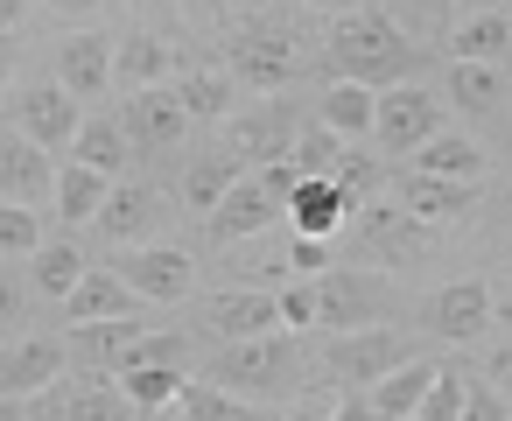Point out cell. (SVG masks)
<instances>
[{"label":"cell","mask_w":512,"mask_h":421,"mask_svg":"<svg viewBox=\"0 0 512 421\" xmlns=\"http://www.w3.org/2000/svg\"><path fill=\"white\" fill-rule=\"evenodd\" d=\"M337 239H351V253H372V260H386V267H407V260H421V253H435V239L442 232H428L421 218H407L400 204H358L351 218H344V232Z\"/></svg>","instance_id":"cell-9"},{"label":"cell","mask_w":512,"mask_h":421,"mask_svg":"<svg viewBox=\"0 0 512 421\" xmlns=\"http://www.w3.org/2000/svg\"><path fill=\"white\" fill-rule=\"evenodd\" d=\"M197 225H204V239H211V246H246V239H260V232H274V225H281V197H274L260 176H239V183H232V190L197 218Z\"/></svg>","instance_id":"cell-15"},{"label":"cell","mask_w":512,"mask_h":421,"mask_svg":"<svg viewBox=\"0 0 512 421\" xmlns=\"http://www.w3.org/2000/svg\"><path fill=\"white\" fill-rule=\"evenodd\" d=\"M491 239H498V246H512V169H505V183H498V204H491Z\"/></svg>","instance_id":"cell-44"},{"label":"cell","mask_w":512,"mask_h":421,"mask_svg":"<svg viewBox=\"0 0 512 421\" xmlns=\"http://www.w3.org/2000/svg\"><path fill=\"white\" fill-rule=\"evenodd\" d=\"M330 421H379V414H372V400H365V393H337Z\"/></svg>","instance_id":"cell-46"},{"label":"cell","mask_w":512,"mask_h":421,"mask_svg":"<svg viewBox=\"0 0 512 421\" xmlns=\"http://www.w3.org/2000/svg\"><path fill=\"white\" fill-rule=\"evenodd\" d=\"M505 15H512V0H505Z\"/></svg>","instance_id":"cell-54"},{"label":"cell","mask_w":512,"mask_h":421,"mask_svg":"<svg viewBox=\"0 0 512 421\" xmlns=\"http://www.w3.org/2000/svg\"><path fill=\"white\" fill-rule=\"evenodd\" d=\"M372 106H379V92L330 78V92L316 99V120H323L330 134H344V141H365V134H372Z\"/></svg>","instance_id":"cell-33"},{"label":"cell","mask_w":512,"mask_h":421,"mask_svg":"<svg viewBox=\"0 0 512 421\" xmlns=\"http://www.w3.org/2000/svg\"><path fill=\"white\" fill-rule=\"evenodd\" d=\"M64 309V323L78 330V323H113V316H141V295L113 274V267H85V281L57 302Z\"/></svg>","instance_id":"cell-22"},{"label":"cell","mask_w":512,"mask_h":421,"mask_svg":"<svg viewBox=\"0 0 512 421\" xmlns=\"http://www.w3.org/2000/svg\"><path fill=\"white\" fill-rule=\"evenodd\" d=\"M71 365L64 337H15V344H0V393H15V400H36L57 386V372Z\"/></svg>","instance_id":"cell-20"},{"label":"cell","mask_w":512,"mask_h":421,"mask_svg":"<svg viewBox=\"0 0 512 421\" xmlns=\"http://www.w3.org/2000/svg\"><path fill=\"white\" fill-rule=\"evenodd\" d=\"M113 120H120V134H127L134 155H169V148H183V134H190V113H183V99H176L169 85L127 92Z\"/></svg>","instance_id":"cell-14"},{"label":"cell","mask_w":512,"mask_h":421,"mask_svg":"<svg viewBox=\"0 0 512 421\" xmlns=\"http://www.w3.org/2000/svg\"><path fill=\"white\" fill-rule=\"evenodd\" d=\"M463 386H470V379L442 365V372H435V386H428V400L414 407V421H463Z\"/></svg>","instance_id":"cell-42"},{"label":"cell","mask_w":512,"mask_h":421,"mask_svg":"<svg viewBox=\"0 0 512 421\" xmlns=\"http://www.w3.org/2000/svg\"><path fill=\"white\" fill-rule=\"evenodd\" d=\"M267 330H281V302H274V288H211V295H197L190 302V337L197 344H239V337H267Z\"/></svg>","instance_id":"cell-6"},{"label":"cell","mask_w":512,"mask_h":421,"mask_svg":"<svg viewBox=\"0 0 512 421\" xmlns=\"http://www.w3.org/2000/svg\"><path fill=\"white\" fill-rule=\"evenodd\" d=\"M43 8H50L57 22H92V15L106 8V0H43Z\"/></svg>","instance_id":"cell-45"},{"label":"cell","mask_w":512,"mask_h":421,"mask_svg":"<svg viewBox=\"0 0 512 421\" xmlns=\"http://www.w3.org/2000/svg\"><path fill=\"white\" fill-rule=\"evenodd\" d=\"M15 64H22V43H15V36H0V85L15 78Z\"/></svg>","instance_id":"cell-48"},{"label":"cell","mask_w":512,"mask_h":421,"mask_svg":"<svg viewBox=\"0 0 512 421\" xmlns=\"http://www.w3.org/2000/svg\"><path fill=\"white\" fill-rule=\"evenodd\" d=\"M43 239H50V232H43V211H29V204H0V260H29Z\"/></svg>","instance_id":"cell-39"},{"label":"cell","mask_w":512,"mask_h":421,"mask_svg":"<svg viewBox=\"0 0 512 421\" xmlns=\"http://www.w3.org/2000/svg\"><path fill=\"white\" fill-rule=\"evenodd\" d=\"M442 57L449 64H512V15H463L449 36H442Z\"/></svg>","instance_id":"cell-24"},{"label":"cell","mask_w":512,"mask_h":421,"mask_svg":"<svg viewBox=\"0 0 512 421\" xmlns=\"http://www.w3.org/2000/svg\"><path fill=\"white\" fill-rule=\"evenodd\" d=\"M22 274H29V288H36L43 302H64V295L85 281V246H78V239H43Z\"/></svg>","instance_id":"cell-28"},{"label":"cell","mask_w":512,"mask_h":421,"mask_svg":"<svg viewBox=\"0 0 512 421\" xmlns=\"http://www.w3.org/2000/svg\"><path fill=\"white\" fill-rule=\"evenodd\" d=\"M71 421H141V407L120 393V379H85L78 393H71Z\"/></svg>","instance_id":"cell-37"},{"label":"cell","mask_w":512,"mask_h":421,"mask_svg":"<svg viewBox=\"0 0 512 421\" xmlns=\"http://www.w3.org/2000/svg\"><path fill=\"white\" fill-rule=\"evenodd\" d=\"M113 274L141 295V309H169V302H190L197 295V260L169 239H148V246H120L113 253Z\"/></svg>","instance_id":"cell-7"},{"label":"cell","mask_w":512,"mask_h":421,"mask_svg":"<svg viewBox=\"0 0 512 421\" xmlns=\"http://www.w3.org/2000/svg\"><path fill=\"white\" fill-rule=\"evenodd\" d=\"M407 358H421V337H414L407 323H372V330H337V337L309 358V372L330 379L337 393H365L372 379H386V372L407 365Z\"/></svg>","instance_id":"cell-3"},{"label":"cell","mask_w":512,"mask_h":421,"mask_svg":"<svg viewBox=\"0 0 512 421\" xmlns=\"http://www.w3.org/2000/svg\"><path fill=\"white\" fill-rule=\"evenodd\" d=\"M274 302H281V330H295V337H309V330H316V274L281 281V288H274Z\"/></svg>","instance_id":"cell-41"},{"label":"cell","mask_w":512,"mask_h":421,"mask_svg":"<svg viewBox=\"0 0 512 421\" xmlns=\"http://www.w3.org/2000/svg\"><path fill=\"white\" fill-rule=\"evenodd\" d=\"M218 127H225L218 148L239 169H267V162H288V148L302 134V113H295V99H260V106H232Z\"/></svg>","instance_id":"cell-5"},{"label":"cell","mask_w":512,"mask_h":421,"mask_svg":"<svg viewBox=\"0 0 512 421\" xmlns=\"http://www.w3.org/2000/svg\"><path fill=\"white\" fill-rule=\"evenodd\" d=\"M428 134H442V92L435 85H393V92H379V106H372V141H379V155L386 162H407Z\"/></svg>","instance_id":"cell-8"},{"label":"cell","mask_w":512,"mask_h":421,"mask_svg":"<svg viewBox=\"0 0 512 421\" xmlns=\"http://www.w3.org/2000/svg\"><path fill=\"white\" fill-rule=\"evenodd\" d=\"M50 78L85 106V99H106L113 92V36H99V29H78V36H64L57 43V64H50Z\"/></svg>","instance_id":"cell-18"},{"label":"cell","mask_w":512,"mask_h":421,"mask_svg":"<svg viewBox=\"0 0 512 421\" xmlns=\"http://www.w3.org/2000/svg\"><path fill=\"white\" fill-rule=\"evenodd\" d=\"M463 421H512V407H505V393H491L484 379H470L463 386Z\"/></svg>","instance_id":"cell-43"},{"label":"cell","mask_w":512,"mask_h":421,"mask_svg":"<svg viewBox=\"0 0 512 421\" xmlns=\"http://www.w3.org/2000/svg\"><path fill=\"white\" fill-rule=\"evenodd\" d=\"M8 127L29 134V141L50 148V155H71L85 113H78V99H71L57 78H29V85H15V99H8Z\"/></svg>","instance_id":"cell-10"},{"label":"cell","mask_w":512,"mask_h":421,"mask_svg":"<svg viewBox=\"0 0 512 421\" xmlns=\"http://www.w3.org/2000/svg\"><path fill=\"white\" fill-rule=\"evenodd\" d=\"M57 190V169H50V148H36L29 134L0 127V204H29L43 211Z\"/></svg>","instance_id":"cell-17"},{"label":"cell","mask_w":512,"mask_h":421,"mask_svg":"<svg viewBox=\"0 0 512 421\" xmlns=\"http://www.w3.org/2000/svg\"><path fill=\"white\" fill-rule=\"evenodd\" d=\"M323 64L330 78L344 85H365V92H393V85H414L428 71V50L386 15V8H351L330 22L323 36Z\"/></svg>","instance_id":"cell-1"},{"label":"cell","mask_w":512,"mask_h":421,"mask_svg":"<svg viewBox=\"0 0 512 421\" xmlns=\"http://www.w3.org/2000/svg\"><path fill=\"white\" fill-rule=\"evenodd\" d=\"M183 379H190V372H169V365H134V372H120V393L141 407V421H155V414H169V407H176Z\"/></svg>","instance_id":"cell-35"},{"label":"cell","mask_w":512,"mask_h":421,"mask_svg":"<svg viewBox=\"0 0 512 421\" xmlns=\"http://www.w3.org/2000/svg\"><path fill=\"white\" fill-rule=\"evenodd\" d=\"M491 323H498V302H491V281H484V274L442 281V288L421 302V330L442 337V344H484Z\"/></svg>","instance_id":"cell-11"},{"label":"cell","mask_w":512,"mask_h":421,"mask_svg":"<svg viewBox=\"0 0 512 421\" xmlns=\"http://www.w3.org/2000/svg\"><path fill=\"white\" fill-rule=\"evenodd\" d=\"M239 176H246V169H239L225 148H204V155H190V162H183L176 197H183V211H190V218H204V211H211V204H218V197L239 183Z\"/></svg>","instance_id":"cell-26"},{"label":"cell","mask_w":512,"mask_h":421,"mask_svg":"<svg viewBox=\"0 0 512 421\" xmlns=\"http://www.w3.org/2000/svg\"><path fill=\"white\" fill-rule=\"evenodd\" d=\"M491 302H498V323H512V281H505V295L491 288Z\"/></svg>","instance_id":"cell-53"},{"label":"cell","mask_w":512,"mask_h":421,"mask_svg":"<svg viewBox=\"0 0 512 421\" xmlns=\"http://www.w3.org/2000/svg\"><path fill=\"white\" fill-rule=\"evenodd\" d=\"M176 414H183V421H274L260 400H239V393H225V386H211V379H183Z\"/></svg>","instance_id":"cell-32"},{"label":"cell","mask_w":512,"mask_h":421,"mask_svg":"<svg viewBox=\"0 0 512 421\" xmlns=\"http://www.w3.org/2000/svg\"><path fill=\"white\" fill-rule=\"evenodd\" d=\"M274 421H330V407H316V400H302V407H288V414H274Z\"/></svg>","instance_id":"cell-49"},{"label":"cell","mask_w":512,"mask_h":421,"mask_svg":"<svg viewBox=\"0 0 512 421\" xmlns=\"http://www.w3.org/2000/svg\"><path fill=\"white\" fill-rule=\"evenodd\" d=\"M29 414V400H15V393H0V421H22Z\"/></svg>","instance_id":"cell-52"},{"label":"cell","mask_w":512,"mask_h":421,"mask_svg":"<svg viewBox=\"0 0 512 421\" xmlns=\"http://www.w3.org/2000/svg\"><path fill=\"white\" fill-rule=\"evenodd\" d=\"M449 113H463L484 134L512 141V71L505 64H449Z\"/></svg>","instance_id":"cell-13"},{"label":"cell","mask_w":512,"mask_h":421,"mask_svg":"<svg viewBox=\"0 0 512 421\" xmlns=\"http://www.w3.org/2000/svg\"><path fill=\"white\" fill-rule=\"evenodd\" d=\"M141 330H148L141 316H113V323H78L64 351H71L78 365H92V372H120V358H127V344H134Z\"/></svg>","instance_id":"cell-29"},{"label":"cell","mask_w":512,"mask_h":421,"mask_svg":"<svg viewBox=\"0 0 512 421\" xmlns=\"http://www.w3.org/2000/svg\"><path fill=\"white\" fill-rule=\"evenodd\" d=\"M29 302H36L29 274L22 267H0V344H15L29 330Z\"/></svg>","instance_id":"cell-40"},{"label":"cell","mask_w":512,"mask_h":421,"mask_svg":"<svg viewBox=\"0 0 512 421\" xmlns=\"http://www.w3.org/2000/svg\"><path fill=\"white\" fill-rule=\"evenodd\" d=\"M169 92L183 99V113H190V120H225V113H232V78H225V64L169 71Z\"/></svg>","instance_id":"cell-30"},{"label":"cell","mask_w":512,"mask_h":421,"mask_svg":"<svg viewBox=\"0 0 512 421\" xmlns=\"http://www.w3.org/2000/svg\"><path fill=\"white\" fill-rule=\"evenodd\" d=\"M162 211H169L162 190H148V183H113V197H106V211H99L92 225H99L106 246L120 253V246H148V239L162 232Z\"/></svg>","instance_id":"cell-19"},{"label":"cell","mask_w":512,"mask_h":421,"mask_svg":"<svg viewBox=\"0 0 512 421\" xmlns=\"http://www.w3.org/2000/svg\"><path fill=\"white\" fill-rule=\"evenodd\" d=\"M71 162H85V169H99V176H113V183H120V169L134 162V148H127L120 120H113V113H99V120H85V127H78Z\"/></svg>","instance_id":"cell-34"},{"label":"cell","mask_w":512,"mask_h":421,"mask_svg":"<svg viewBox=\"0 0 512 421\" xmlns=\"http://www.w3.org/2000/svg\"><path fill=\"white\" fill-rule=\"evenodd\" d=\"M113 78H120L127 92H141V85H169V43H162L155 29L120 36V50H113Z\"/></svg>","instance_id":"cell-31"},{"label":"cell","mask_w":512,"mask_h":421,"mask_svg":"<svg viewBox=\"0 0 512 421\" xmlns=\"http://www.w3.org/2000/svg\"><path fill=\"white\" fill-rule=\"evenodd\" d=\"M295 71H302V50L281 29H232L225 36V78L232 85L281 92V85H295Z\"/></svg>","instance_id":"cell-12"},{"label":"cell","mask_w":512,"mask_h":421,"mask_svg":"<svg viewBox=\"0 0 512 421\" xmlns=\"http://www.w3.org/2000/svg\"><path fill=\"white\" fill-rule=\"evenodd\" d=\"M309 8H323V15H351V8H372V0H309Z\"/></svg>","instance_id":"cell-51"},{"label":"cell","mask_w":512,"mask_h":421,"mask_svg":"<svg viewBox=\"0 0 512 421\" xmlns=\"http://www.w3.org/2000/svg\"><path fill=\"white\" fill-rule=\"evenodd\" d=\"M498 8H505V0H456V22L463 15H498Z\"/></svg>","instance_id":"cell-50"},{"label":"cell","mask_w":512,"mask_h":421,"mask_svg":"<svg viewBox=\"0 0 512 421\" xmlns=\"http://www.w3.org/2000/svg\"><path fill=\"white\" fill-rule=\"evenodd\" d=\"M484 141H470V134H428L414 155H407V169L414 176H449V183H477L484 176Z\"/></svg>","instance_id":"cell-25"},{"label":"cell","mask_w":512,"mask_h":421,"mask_svg":"<svg viewBox=\"0 0 512 421\" xmlns=\"http://www.w3.org/2000/svg\"><path fill=\"white\" fill-rule=\"evenodd\" d=\"M197 379H211V386H225V393H239V400H281L288 386H302L309 379V351H302V337L295 330H267V337H239V344H211V358H204V372Z\"/></svg>","instance_id":"cell-2"},{"label":"cell","mask_w":512,"mask_h":421,"mask_svg":"<svg viewBox=\"0 0 512 421\" xmlns=\"http://www.w3.org/2000/svg\"><path fill=\"white\" fill-rule=\"evenodd\" d=\"M435 372H442V365H435L428 351H421V358H407V365H393L386 379H372V386H365V400H372V414H379V421H414V407L428 400V386H435Z\"/></svg>","instance_id":"cell-23"},{"label":"cell","mask_w":512,"mask_h":421,"mask_svg":"<svg viewBox=\"0 0 512 421\" xmlns=\"http://www.w3.org/2000/svg\"><path fill=\"white\" fill-rule=\"evenodd\" d=\"M106 197H113V176H99V169H85V162H64V169H57V190H50L57 225H92V218L106 211Z\"/></svg>","instance_id":"cell-27"},{"label":"cell","mask_w":512,"mask_h":421,"mask_svg":"<svg viewBox=\"0 0 512 421\" xmlns=\"http://www.w3.org/2000/svg\"><path fill=\"white\" fill-rule=\"evenodd\" d=\"M386 176H393V162H386V155H365V148H351V141H344V155H337V169H330V183H337L351 204H372V197L386 190Z\"/></svg>","instance_id":"cell-36"},{"label":"cell","mask_w":512,"mask_h":421,"mask_svg":"<svg viewBox=\"0 0 512 421\" xmlns=\"http://www.w3.org/2000/svg\"><path fill=\"white\" fill-rule=\"evenodd\" d=\"M22 15H29V0H0V36H15Z\"/></svg>","instance_id":"cell-47"},{"label":"cell","mask_w":512,"mask_h":421,"mask_svg":"<svg viewBox=\"0 0 512 421\" xmlns=\"http://www.w3.org/2000/svg\"><path fill=\"white\" fill-rule=\"evenodd\" d=\"M400 316V288L386 267H323L316 274V330H372Z\"/></svg>","instance_id":"cell-4"},{"label":"cell","mask_w":512,"mask_h":421,"mask_svg":"<svg viewBox=\"0 0 512 421\" xmlns=\"http://www.w3.org/2000/svg\"><path fill=\"white\" fill-rule=\"evenodd\" d=\"M351 211H358V204H351L337 183H323V176H302V183L288 190V204H281V225H288L295 239H337Z\"/></svg>","instance_id":"cell-21"},{"label":"cell","mask_w":512,"mask_h":421,"mask_svg":"<svg viewBox=\"0 0 512 421\" xmlns=\"http://www.w3.org/2000/svg\"><path fill=\"white\" fill-rule=\"evenodd\" d=\"M393 22L414 36V43H442L456 29V0H393Z\"/></svg>","instance_id":"cell-38"},{"label":"cell","mask_w":512,"mask_h":421,"mask_svg":"<svg viewBox=\"0 0 512 421\" xmlns=\"http://www.w3.org/2000/svg\"><path fill=\"white\" fill-rule=\"evenodd\" d=\"M386 190H393V204H400L407 218H421L428 232H449V225H463V218L477 211V183H449V176H414V169H400V176H386Z\"/></svg>","instance_id":"cell-16"}]
</instances>
